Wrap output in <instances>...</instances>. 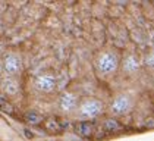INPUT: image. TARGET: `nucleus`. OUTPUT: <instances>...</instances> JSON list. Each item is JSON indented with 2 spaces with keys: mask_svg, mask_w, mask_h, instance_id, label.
Wrapping results in <instances>:
<instances>
[{
  "mask_svg": "<svg viewBox=\"0 0 154 141\" xmlns=\"http://www.w3.org/2000/svg\"><path fill=\"white\" fill-rule=\"evenodd\" d=\"M0 109H2V110H5V112H9V113H12L13 112L12 105H11V103H9V100H8L6 97H3L2 94H0Z\"/></svg>",
  "mask_w": 154,
  "mask_h": 141,
  "instance_id": "nucleus-13",
  "label": "nucleus"
},
{
  "mask_svg": "<svg viewBox=\"0 0 154 141\" xmlns=\"http://www.w3.org/2000/svg\"><path fill=\"white\" fill-rule=\"evenodd\" d=\"M142 69V60L138 53L135 52H128L125 55H122L120 59V66H119V72L126 77V78H134L137 77Z\"/></svg>",
  "mask_w": 154,
  "mask_h": 141,
  "instance_id": "nucleus-5",
  "label": "nucleus"
},
{
  "mask_svg": "<svg viewBox=\"0 0 154 141\" xmlns=\"http://www.w3.org/2000/svg\"><path fill=\"white\" fill-rule=\"evenodd\" d=\"M2 65H3V75L21 78L24 74V58L16 50H6L2 56Z\"/></svg>",
  "mask_w": 154,
  "mask_h": 141,
  "instance_id": "nucleus-4",
  "label": "nucleus"
},
{
  "mask_svg": "<svg viewBox=\"0 0 154 141\" xmlns=\"http://www.w3.org/2000/svg\"><path fill=\"white\" fill-rule=\"evenodd\" d=\"M24 121L28 125H31V127H37V125H41L43 124L44 116L40 112H37V110H29V112H26L24 115Z\"/></svg>",
  "mask_w": 154,
  "mask_h": 141,
  "instance_id": "nucleus-11",
  "label": "nucleus"
},
{
  "mask_svg": "<svg viewBox=\"0 0 154 141\" xmlns=\"http://www.w3.org/2000/svg\"><path fill=\"white\" fill-rule=\"evenodd\" d=\"M6 50H8L6 44H5V43H3V41L0 40V59H2V56L5 55V52H6Z\"/></svg>",
  "mask_w": 154,
  "mask_h": 141,
  "instance_id": "nucleus-15",
  "label": "nucleus"
},
{
  "mask_svg": "<svg viewBox=\"0 0 154 141\" xmlns=\"http://www.w3.org/2000/svg\"><path fill=\"white\" fill-rule=\"evenodd\" d=\"M3 77V65H2V59H0V80Z\"/></svg>",
  "mask_w": 154,
  "mask_h": 141,
  "instance_id": "nucleus-16",
  "label": "nucleus"
},
{
  "mask_svg": "<svg viewBox=\"0 0 154 141\" xmlns=\"http://www.w3.org/2000/svg\"><path fill=\"white\" fill-rule=\"evenodd\" d=\"M43 128L47 131L48 134H60L62 132V124H60L59 119H56L54 116H48V118H44V121H43Z\"/></svg>",
  "mask_w": 154,
  "mask_h": 141,
  "instance_id": "nucleus-10",
  "label": "nucleus"
},
{
  "mask_svg": "<svg viewBox=\"0 0 154 141\" xmlns=\"http://www.w3.org/2000/svg\"><path fill=\"white\" fill-rule=\"evenodd\" d=\"M81 97L79 94L73 90H63L62 93L59 94V100H57V106H59V110L62 115L65 116L72 118L76 107H78V103H79Z\"/></svg>",
  "mask_w": 154,
  "mask_h": 141,
  "instance_id": "nucleus-6",
  "label": "nucleus"
},
{
  "mask_svg": "<svg viewBox=\"0 0 154 141\" xmlns=\"http://www.w3.org/2000/svg\"><path fill=\"white\" fill-rule=\"evenodd\" d=\"M144 63L147 65V68H150V69L154 72V50H150V52L147 53Z\"/></svg>",
  "mask_w": 154,
  "mask_h": 141,
  "instance_id": "nucleus-14",
  "label": "nucleus"
},
{
  "mask_svg": "<svg viewBox=\"0 0 154 141\" xmlns=\"http://www.w3.org/2000/svg\"><path fill=\"white\" fill-rule=\"evenodd\" d=\"M135 109V97L128 91H119L116 93L110 103L106 106V110L112 115V118L128 116Z\"/></svg>",
  "mask_w": 154,
  "mask_h": 141,
  "instance_id": "nucleus-3",
  "label": "nucleus"
},
{
  "mask_svg": "<svg viewBox=\"0 0 154 141\" xmlns=\"http://www.w3.org/2000/svg\"><path fill=\"white\" fill-rule=\"evenodd\" d=\"M22 93V81L21 78H15V77H8L3 75L0 80V94L3 97L9 99H15Z\"/></svg>",
  "mask_w": 154,
  "mask_h": 141,
  "instance_id": "nucleus-8",
  "label": "nucleus"
},
{
  "mask_svg": "<svg viewBox=\"0 0 154 141\" xmlns=\"http://www.w3.org/2000/svg\"><path fill=\"white\" fill-rule=\"evenodd\" d=\"M104 112H106V103L103 100L97 97H91V96H85V97H81L72 118L75 119V122H81V121L93 122L94 119L101 116Z\"/></svg>",
  "mask_w": 154,
  "mask_h": 141,
  "instance_id": "nucleus-2",
  "label": "nucleus"
},
{
  "mask_svg": "<svg viewBox=\"0 0 154 141\" xmlns=\"http://www.w3.org/2000/svg\"><path fill=\"white\" fill-rule=\"evenodd\" d=\"M122 52L116 47H104L95 53L93 65L100 80H112L119 74Z\"/></svg>",
  "mask_w": 154,
  "mask_h": 141,
  "instance_id": "nucleus-1",
  "label": "nucleus"
},
{
  "mask_svg": "<svg viewBox=\"0 0 154 141\" xmlns=\"http://www.w3.org/2000/svg\"><path fill=\"white\" fill-rule=\"evenodd\" d=\"M104 129L107 132H119V131L123 129V127L116 118H107L104 121Z\"/></svg>",
  "mask_w": 154,
  "mask_h": 141,
  "instance_id": "nucleus-12",
  "label": "nucleus"
},
{
  "mask_svg": "<svg viewBox=\"0 0 154 141\" xmlns=\"http://www.w3.org/2000/svg\"><path fill=\"white\" fill-rule=\"evenodd\" d=\"M153 85H154V72H153Z\"/></svg>",
  "mask_w": 154,
  "mask_h": 141,
  "instance_id": "nucleus-17",
  "label": "nucleus"
},
{
  "mask_svg": "<svg viewBox=\"0 0 154 141\" xmlns=\"http://www.w3.org/2000/svg\"><path fill=\"white\" fill-rule=\"evenodd\" d=\"M95 131L94 122H87V121H81V122H75V132L82 137V138H90L93 137Z\"/></svg>",
  "mask_w": 154,
  "mask_h": 141,
  "instance_id": "nucleus-9",
  "label": "nucleus"
},
{
  "mask_svg": "<svg viewBox=\"0 0 154 141\" xmlns=\"http://www.w3.org/2000/svg\"><path fill=\"white\" fill-rule=\"evenodd\" d=\"M34 87L37 91L41 94H53L57 91V81H56V74L53 70H44L40 72L34 78Z\"/></svg>",
  "mask_w": 154,
  "mask_h": 141,
  "instance_id": "nucleus-7",
  "label": "nucleus"
}]
</instances>
